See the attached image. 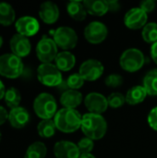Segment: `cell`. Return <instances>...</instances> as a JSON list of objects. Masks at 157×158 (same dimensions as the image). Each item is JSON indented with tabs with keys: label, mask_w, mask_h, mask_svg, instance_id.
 I'll return each instance as SVG.
<instances>
[{
	"label": "cell",
	"mask_w": 157,
	"mask_h": 158,
	"mask_svg": "<svg viewBox=\"0 0 157 158\" xmlns=\"http://www.w3.org/2000/svg\"><path fill=\"white\" fill-rule=\"evenodd\" d=\"M81 129L87 138L100 140L106 133L107 123L102 115L87 113L82 117Z\"/></svg>",
	"instance_id": "cell-1"
},
{
	"label": "cell",
	"mask_w": 157,
	"mask_h": 158,
	"mask_svg": "<svg viewBox=\"0 0 157 158\" xmlns=\"http://www.w3.org/2000/svg\"><path fill=\"white\" fill-rule=\"evenodd\" d=\"M56 127L64 133H71L81 127L82 117L75 109L62 108L54 117Z\"/></svg>",
	"instance_id": "cell-2"
},
{
	"label": "cell",
	"mask_w": 157,
	"mask_h": 158,
	"mask_svg": "<svg viewBox=\"0 0 157 158\" xmlns=\"http://www.w3.org/2000/svg\"><path fill=\"white\" fill-rule=\"evenodd\" d=\"M33 109L40 118L51 119L57 112L56 99L50 94H40L33 102Z\"/></svg>",
	"instance_id": "cell-3"
},
{
	"label": "cell",
	"mask_w": 157,
	"mask_h": 158,
	"mask_svg": "<svg viewBox=\"0 0 157 158\" xmlns=\"http://www.w3.org/2000/svg\"><path fill=\"white\" fill-rule=\"evenodd\" d=\"M24 71L21 59L13 54H5L0 56V75L8 79H16Z\"/></svg>",
	"instance_id": "cell-4"
},
{
	"label": "cell",
	"mask_w": 157,
	"mask_h": 158,
	"mask_svg": "<svg viewBox=\"0 0 157 158\" xmlns=\"http://www.w3.org/2000/svg\"><path fill=\"white\" fill-rule=\"evenodd\" d=\"M37 77L42 84L49 87H57L63 81L60 70L52 63L41 64L37 69Z\"/></svg>",
	"instance_id": "cell-5"
},
{
	"label": "cell",
	"mask_w": 157,
	"mask_h": 158,
	"mask_svg": "<svg viewBox=\"0 0 157 158\" xmlns=\"http://www.w3.org/2000/svg\"><path fill=\"white\" fill-rule=\"evenodd\" d=\"M145 62L143 52L136 48H130L123 52L120 56L119 64L121 68L129 72H135L141 69Z\"/></svg>",
	"instance_id": "cell-6"
},
{
	"label": "cell",
	"mask_w": 157,
	"mask_h": 158,
	"mask_svg": "<svg viewBox=\"0 0 157 158\" xmlns=\"http://www.w3.org/2000/svg\"><path fill=\"white\" fill-rule=\"evenodd\" d=\"M53 40L58 47L64 50H70L77 45L78 35L72 28L63 26L55 31Z\"/></svg>",
	"instance_id": "cell-7"
},
{
	"label": "cell",
	"mask_w": 157,
	"mask_h": 158,
	"mask_svg": "<svg viewBox=\"0 0 157 158\" xmlns=\"http://www.w3.org/2000/svg\"><path fill=\"white\" fill-rule=\"evenodd\" d=\"M57 45L55 41L48 37L42 38L36 46V55L38 59L43 63H51L57 56Z\"/></svg>",
	"instance_id": "cell-8"
},
{
	"label": "cell",
	"mask_w": 157,
	"mask_h": 158,
	"mask_svg": "<svg viewBox=\"0 0 157 158\" xmlns=\"http://www.w3.org/2000/svg\"><path fill=\"white\" fill-rule=\"evenodd\" d=\"M107 27L100 21H93L89 23L84 30L85 39L93 44H98L104 42L107 37Z\"/></svg>",
	"instance_id": "cell-9"
},
{
	"label": "cell",
	"mask_w": 157,
	"mask_h": 158,
	"mask_svg": "<svg viewBox=\"0 0 157 158\" xmlns=\"http://www.w3.org/2000/svg\"><path fill=\"white\" fill-rule=\"evenodd\" d=\"M79 73L84 81H93L104 73V66L96 59H88L81 65Z\"/></svg>",
	"instance_id": "cell-10"
},
{
	"label": "cell",
	"mask_w": 157,
	"mask_h": 158,
	"mask_svg": "<svg viewBox=\"0 0 157 158\" xmlns=\"http://www.w3.org/2000/svg\"><path fill=\"white\" fill-rule=\"evenodd\" d=\"M147 19L148 16L143 10L140 7H134L126 13L124 17V23L129 29L138 30L147 24Z\"/></svg>",
	"instance_id": "cell-11"
},
{
	"label": "cell",
	"mask_w": 157,
	"mask_h": 158,
	"mask_svg": "<svg viewBox=\"0 0 157 158\" xmlns=\"http://www.w3.org/2000/svg\"><path fill=\"white\" fill-rule=\"evenodd\" d=\"M84 104L90 113L98 115L105 112L108 107L107 98H105L103 94L99 93L89 94L84 99Z\"/></svg>",
	"instance_id": "cell-12"
},
{
	"label": "cell",
	"mask_w": 157,
	"mask_h": 158,
	"mask_svg": "<svg viewBox=\"0 0 157 158\" xmlns=\"http://www.w3.org/2000/svg\"><path fill=\"white\" fill-rule=\"evenodd\" d=\"M15 27L19 34H21L25 37H30L35 35L39 31L40 24L35 18L24 16L17 20Z\"/></svg>",
	"instance_id": "cell-13"
},
{
	"label": "cell",
	"mask_w": 157,
	"mask_h": 158,
	"mask_svg": "<svg viewBox=\"0 0 157 158\" xmlns=\"http://www.w3.org/2000/svg\"><path fill=\"white\" fill-rule=\"evenodd\" d=\"M9 46L13 55L19 56V58L27 56L31 49V42L28 37H25L21 34H15L10 39Z\"/></svg>",
	"instance_id": "cell-14"
},
{
	"label": "cell",
	"mask_w": 157,
	"mask_h": 158,
	"mask_svg": "<svg viewBox=\"0 0 157 158\" xmlns=\"http://www.w3.org/2000/svg\"><path fill=\"white\" fill-rule=\"evenodd\" d=\"M54 154L56 158H80L81 156L78 145L68 141L56 143L54 146Z\"/></svg>",
	"instance_id": "cell-15"
},
{
	"label": "cell",
	"mask_w": 157,
	"mask_h": 158,
	"mask_svg": "<svg viewBox=\"0 0 157 158\" xmlns=\"http://www.w3.org/2000/svg\"><path fill=\"white\" fill-rule=\"evenodd\" d=\"M30 118L31 117L28 110L21 106L13 108L8 113V121L15 129L24 128L29 123Z\"/></svg>",
	"instance_id": "cell-16"
},
{
	"label": "cell",
	"mask_w": 157,
	"mask_h": 158,
	"mask_svg": "<svg viewBox=\"0 0 157 158\" xmlns=\"http://www.w3.org/2000/svg\"><path fill=\"white\" fill-rule=\"evenodd\" d=\"M39 16L44 23L53 24L56 22V20L59 18L58 6L51 1L44 2L40 6Z\"/></svg>",
	"instance_id": "cell-17"
},
{
	"label": "cell",
	"mask_w": 157,
	"mask_h": 158,
	"mask_svg": "<svg viewBox=\"0 0 157 158\" xmlns=\"http://www.w3.org/2000/svg\"><path fill=\"white\" fill-rule=\"evenodd\" d=\"M82 102V94L77 91L69 89L63 93L60 97V103L64 106V108L74 109L79 106Z\"/></svg>",
	"instance_id": "cell-18"
},
{
	"label": "cell",
	"mask_w": 157,
	"mask_h": 158,
	"mask_svg": "<svg viewBox=\"0 0 157 158\" xmlns=\"http://www.w3.org/2000/svg\"><path fill=\"white\" fill-rule=\"evenodd\" d=\"M55 63L60 71H68L74 68L76 64V57L72 53L68 51H63L57 54Z\"/></svg>",
	"instance_id": "cell-19"
},
{
	"label": "cell",
	"mask_w": 157,
	"mask_h": 158,
	"mask_svg": "<svg viewBox=\"0 0 157 158\" xmlns=\"http://www.w3.org/2000/svg\"><path fill=\"white\" fill-rule=\"evenodd\" d=\"M83 5L87 13H90L93 16L101 17L109 11L107 1L105 0H85L83 1Z\"/></svg>",
	"instance_id": "cell-20"
},
{
	"label": "cell",
	"mask_w": 157,
	"mask_h": 158,
	"mask_svg": "<svg viewBox=\"0 0 157 158\" xmlns=\"http://www.w3.org/2000/svg\"><path fill=\"white\" fill-rule=\"evenodd\" d=\"M68 15L77 21H82L86 19L87 10L81 1H70L67 6Z\"/></svg>",
	"instance_id": "cell-21"
},
{
	"label": "cell",
	"mask_w": 157,
	"mask_h": 158,
	"mask_svg": "<svg viewBox=\"0 0 157 158\" xmlns=\"http://www.w3.org/2000/svg\"><path fill=\"white\" fill-rule=\"evenodd\" d=\"M147 95L148 94L143 86H134L127 93L126 102L130 106H135L143 102Z\"/></svg>",
	"instance_id": "cell-22"
},
{
	"label": "cell",
	"mask_w": 157,
	"mask_h": 158,
	"mask_svg": "<svg viewBox=\"0 0 157 158\" xmlns=\"http://www.w3.org/2000/svg\"><path fill=\"white\" fill-rule=\"evenodd\" d=\"M16 14L13 6L7 3H0V24L9 26L15 21Z\"/></svg>",
	"instance_id": "cell-23"
},
{
	"label": "cell",
	"mask_w": 157,
	"mask_h": 158,
	"mask_svg": "<svg viewBox=\"0 0 157 158\" xmlns=\"http://www.w3.org/2000/svg\"><path fill=\"white\" fill-rule=\"evenodd\" d=\"M143 87L151 96H157V69L150 70L143 79Z\"/></svg>",
	"instance_id": "cell-24"
},
{
	"label": "cell",
	"mask_w": 157,
	"mask_h": 158,
	"mask_svg": "<svg viewBox=\"0 0 157 158\" xmlns=\"http://www.w3.org/2000/svg\"><path fill=\"white\" fill-rule=\"evenodd\" d=\"M56 124L52 119H42L37 126V131L42 138H50L56 133Z\"/></svg>",
	"instance_id": "cell-25"
},
{
	"label": "cell",
	"mask_w": 157,
	"mask_h": 158,
	"mask_svg": "<svg viewBox=\"0 0 157 158\" xmlns=\"http://www.w3.org/2000/svg\"><path fill=\"white\" fill-rule=\"evenodd\" d=\"M46 146L42 142L31 143L26 151L25 158H44L46 156Z\"/></svg>",
	"instance_id": "cell-26"
},
{
	"label": "cell",
	"mask_w": 157,
	"mask_h": 158,
	"mask_svg": "<svg viewBox=\"0 0 157 158\" xmlns=\"http://www.w3.org/2000/svg\"><path fill=\"white\" fill-rule=\"evenodd\" d=\"M4 98H5V102H6V106L8 107H10L11 109L19 106V104L21 101V96H20L19 92L15 87H11V88L7 89L6 91Z\"/></svg>",
	"instance_id": "cell-27"
},
{
	"label": "cell",
	"mask_w": 157,
	"mask_h": 158,
	"mask_svg": "<svg viewBox=\"0 0 157 158\" xmlns=\"http://www.w3.org/2000/svg\"><path fill=\"white\" fill-rule=\"evenodd\" d=\"M143 38L147 43H156L157 42V24L155 22L147 23L142 32Z\"/></svg>",
	"instance_id": "cell-28"
},
{
	"label": "cell",
	"mask_w": 157,
	"mask_h": 158,
	"mask_svg": "<svg viewBox=\"0 0 157 158\" xmlns=\"http://www.w3.org/2000/svg\"><path fill=\"white\" fill-rule=\"evenodd\" d=\"M107 102H108V106L112 108H118L125 104L126 96H124L120 93H113L108 96Z\"/></svg>",
	"instance_id": "cell-29"
},
{
	"label": "cell",
	"mask_w": 157,
	"mask_h": 158,
	"mask_svg": "<svg viewBox=\"0 0 157 158\" xmlns=\"http://www.w3.org/2000/svg\"><path fill=\"white\" fill-rule=\"evenodd\" d=\"M67 83H68L69 89L77 90V89H80L81 87H82V85L84 83V80L80 75V73H74V74H71L68 78Z\"/></svg>",
	"instance_id": "cell-30"
},
{
	"label": "cell",
	"mask_w": 157,
	"mask_h": 158,
	"mask_svg": "<svg viewBox=\"0 0 157 158\" xmlns=\"http://www.w3.org/2000/svg\"><path fill=\"white\" fill-rule=\"evenodd\" d=\"M77 145L81 152V154H91V152L93 151V146H94L93 140H91L90 138H87V137L82 138Z\"/></svg>",
	"instance_id": "cell-31"
},
{
	"label": "cell",
	"mask_w": 157,
	"mask_h": 158,
	"mask_svg": "<svg viewBox=\"0 0 157 158\" xmlns=\"http://www.w3.org/2000/svg\"><path fill=\"white\" fill-rule=\"evenodd\" d=\"M105 82L108 87L116 88L123 83V78L119 74H110L106 77Z\"/></svg>",
	"instance_id": "cell-32"
},
{
	"label": "cell",
	"mask_w": 157,
	"mask_h": 158,
	"mask_svg": "<svg viewBox=\"0 0 157 158\" xmlns=\"http://www.w3.org/2000/svg\"><path fill=\"white\" fill-rule=\"evenodd\" d=\"M156 3L154 0H145L143 1L140 5V8L142 10H143L146 14L149 12H152L155 8Z\"/></svg>",
	"instance_id": "cell-33"
},
{
	"label": "cell",
	"mask_w": 157,
	"mask_h": 158,
	"mask_svg": "<svg viewBox=\"0 0 157 158\" xmlns=\"http://www.w3.org/2000/svg\"><path fill=\"white\" fill-rule=\"evenodd\" d=\"M148 123L150 127L157 131V106L153 108L148 115Z\"/></svg>",
	"instance_id": "cell-34"
},
{
	"label": "cell",
	"mask_w": 157,
	"mask_h": 158,
	"mask_svg": "<svg viewBox=\"0 0 157 158\" xmlns=\"http://www.w3.org/2000/svg\"><path fill=\"white\" fill-rule=\"evenodd\" d=\"M108 4V10L115 12L120 9V3L117 0H111V1H107Z\"/></svg>",
	"instance_id": "cell-35"
},
{
	"label": "cell",
	"mask_w": 157,
	"mask_h": 158,
	"mask_svg": "<svg viewBox=\"0 0 157 158\" xmlns=\"http://www.w3.org/2000/svg\"><path fill=\"white\" fill-rule=\"evenodd\" d=\"M7 119H8V113L3 106H0V125H3Z\"/></svg>",
	"instance_id": "cell-36"
},
{
	"label": "cell",
	"mask_w": 157,
	"mask_h": 158,
	"mask_svg": "<svg viewBox=\"0 0 157 158\" xmlns=\"http://www.w3.org/2000/svg\"><path fill=\"white\" fill-rule=\"evenodd\" d=\"M151 56L155 61V63L157 64V42L155 43L151 47Z\"/></svg>",
	"instance_id": "cell-37"
},
{
	"label": "cell",
	"mask_w": 157,
	"mask_h": 158,
	"mask_svg": "<svg viewBox=\"0 0 157 158\" xmlns=\"http://www.w3.org/2000/svg\"><path fill=\"white\" fill-rule=\"evenodd\" d=\"M5 94H6V90H5V85L3 84V82L0 81V100L2 98L5 97Z\"/></svg>",
	"instance_id": "cell-38"
},
{
	"label": "cell",
	"mask_w": 157,
	"mask_h": 158,
	"mask_svg": "<svg viewBox=\"0 0 157 158\" xmlns=\"http://www.w3.org/2000/svg\"><path fill=\"white\" fill-rule=\"evenodd\" d=\"M80 158H95L92 154H81Z\"/></svg>",
	"instance_id": "cell-39"
},
{
	"label": "cell",
	"mask_w": 157,
	"mask_h": 158,
	"mask_svg": "<svg viewBox=\"0 0 157 158\" xmlns=\"http://www.w3.org/2000/svg\"><path fill=\"white\" fill-rule=\"evenodd\" d=\"M2 44H3V38L0 36V47L2 46Z\"/></svg>",
	"instance_id": "cell-40"
},
{
	"label": "cell",
	"mask_w": 157,
	"mask_h": 158,
	"mask_svg": "<svg viewBox=\"0 0 157 158\" xmlns=\"http://www.w3.org/2000/svg\"><path fill=\"white\" fill-rule=\"evenodd\" d=\"M1 138H2V135H1V132H0V141H1Z\"/></svg>",
	"instance_id": "cell-41"
}]
</instances>
